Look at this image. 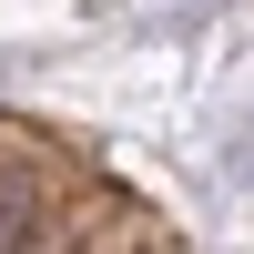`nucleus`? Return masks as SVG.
Here are the masks:
<instances>
[{
    "label": "nucleus",
    "instance_id": "1",
    "mask_svg": "<svg viewBox=\"0 0 254 254\" xmlns=\"http://www.w3.org/2000/svg\"><path fill=\"white\" fill-rule=\"evenodd\" d=\"M31 214H41V183L0 163V254H31Z\"/></svg>",
    "mask_w": 254,
    "mask_h": 254
}]
</instances>
